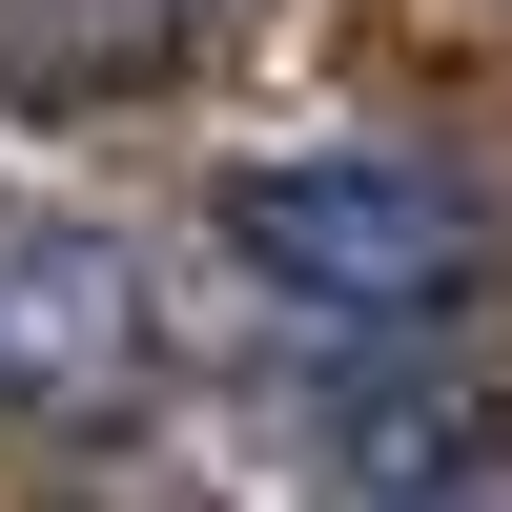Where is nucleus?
Masks as SVG:
<instances>
[{"mask_svg":"<svg viewBox=\"0 0 512 512\" xmlns=\"http://www.w3.org/2000/svg\"><path fill=\"white\" fill-rule=\"evenodd\" d=\"M226 246H246V287H287V308H328V328H431V308H472V185H431V164H369V144H287V164H246L226 185Z\"/></svg>","mask_w":512,"mask_h":512,"instance_id":"1","label":"nucleus"},{"mask_svg":"<svg viewBox=\"0 0 512 512\" xmlns=\"http://www.w3.org/2000/svg\"><path fill=\"white\" fill-rule=\"evenodd\" d=\"M123 369H144V287H123V246L0 205V410H103Z\"/></svg>","mask_w":512,"mask_h":512,"instance_id":"2","label":"nucleus"},{"mask_svg":"<svg viewBox=\"0 0 512 512\" xmlns=\"http://www.w3.org/2000/svg\"><path fill=\"white\" fill-rule=\"evenodd\" d=\"M431 512H451V492H431Z\"/></svg>","mask_w":512,"mask_h":512,"instance_id":"3","label":"nucleus"}]
</instances>
